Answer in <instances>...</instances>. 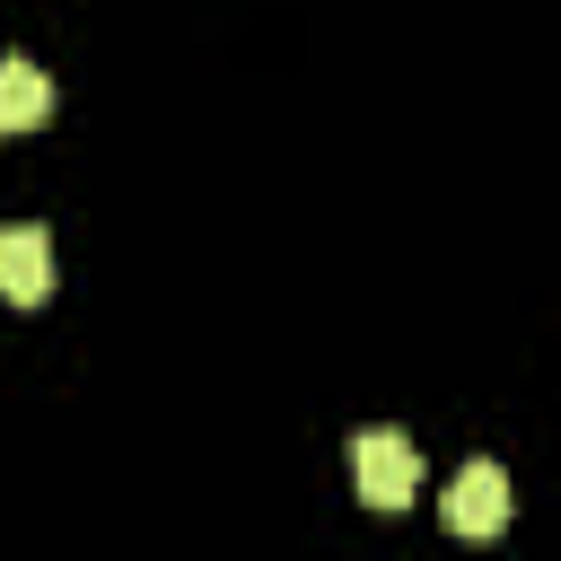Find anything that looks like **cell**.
<instances>
[{
    "instance_id": "1",
    "label": "cell",
    "mask_w": 561,
    "mask_h": 561,
    "mask_svg": "<svg viewBox=\"0 0 561 561\" xmlns=\"http://www.w3.org/2000/svg\"><path fill=\"white\" fill-rule=\"evenodd\" d=\"M351 491L368 508H412L421 500V447L403 430H359L351 438Z\"/></svg>"
},
{
    "instance_id": "2",
    "label": "cell",
    "mask_w": 561,
    "mask_h": 561,
    "mask_svg": "<svg viewBox=\"0 0 561 561\" xmlns=\"http://www.w3.org/2000/svg\"><path fill=\"white\" fill-rule=\"evenodd\" d=\"M438 517H447V535H500L508 526V473L491 465V456H473V465H456V482L438 491Z\"/></svg>"
},
{
    "instance_id": "3",
    "label": "cell",
    "mask_w": 561,
    "mask_h": 561,
    "mask_svg": "<svg viewBox=\"0 0 561 561\" xmlns=\"http://www.w3.org/2000/svg\"><path fill=\"white\" fill-rule=\"evenodd\" d=\"M44 289H53V237L35 219L0 228V298L9 307H44Z\"/></svg>"
},
{
    "instance_id": "4",
    "label": "cell",
    "mask_w": 561,
    "mask_h": 561,
    "mask_svg": "<svg viewBox=\"0 0 561 561\" xmlns=\"http://www.w3.org/2000/svg\"><path fill=\"white\" fill-rule=\"evenodd\" d=\"M53 114V79L26 53H0V131H35Z\"/></svg>"
}]
</instances>
